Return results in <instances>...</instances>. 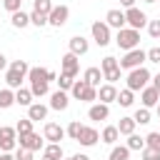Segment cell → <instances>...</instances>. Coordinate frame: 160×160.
Masks as SVG:
<instances>
[{"instance_id":"obj_8","label":"cell","mask_w":160,"mask_h":160,"mask_svg":"<svg viewBox=\"0 0 160 160\" xmlns=\"http://www.w3.org/2000/svg\"><path fill=\"white\" fill-rule=\"evenodd\" d=\"M15 145H18V130L2 125V128H0V150H2V152H10Z\"/></svg>"},{"instance_id":"obj_7","label":"cell","mask_w":160,"mask_h":160,"mask_svg":"<svg viewBox=\"0 0 160 160\" xmlns=\"http://www.w3.org/2000/svg\"><path fill=\"white\" fill-rule=\"evenodd\" d=\"M125 25L132 28V30H140L148 25V15L140 10V8H128L125 10Z\"/></svg>"},{"instance_id":"obj_13","label":"cell","mask_w":160,"mask_h":160,"mask_svg":"<svg viewBox=\"0 0 160 160\" xmlns=\"http://www.w3.org/2000/svg\"><path fill=\"white\" fill-rule=\"evenodd\" d=\"M42 138L50 140V142H60V140L65 138V128H60L58 122H45V128H42Z\"/></svg>"},{"instance_id":"obj_34","label":"cell","mask_w":160,"mask_h":160,"mask_svg":"<svg viewBox=\"0 0 160 160\" xmlns=\"http://www.w3.org/2000/svg\"><path fill=\"white\" fill-rule=\"evenodd\" d=\"M115 68H120V65H118V58H112V55L102 58V62H100V70H102V75H105V72H110V70H115Z\"/></svg>"},{"instance_id":"obj_10","label":"cell","mask_w":160,"mask_h":160,"mask_svg":"<svg viewBox=\"0 0 160 160\" xmlns=\"http://www.w3.org/2000/svg\"><path fill=\"white\" fill-rule=\"evenodd\" d=\"M60 68H62V72H65V75L75 78V75L80 72V60H78V55H72V52L62 55V58H60Z\"/></svg>"},{"instance_id":"obj_54","label":"cell","mask_w":160,"mask_h":160,"mask_svg":"<svg viewBox=\"0 0 160 160\" xmlns=\"http://www.w3.org/2000/svg\"><path fill=\"white\" fill-rule=\"evenodd\" d=\"M62 160H72V158H62Z\"/></svg>"},{"instance_id":"obj_5","label":"cell","mask_w":160,"mask_h":160,"mask_svg":"<svg viewBox=\"0 0 160 160\" xmlns=\"http://www.w3.org/2000/svg\"><path fill=\"white\" fill-rule=\"evenodd\" d=\"M90 32H92V40L100 45V48H105V45H110V28H108V22L105 20H95L92 25H90Z\"/></svg>"},{"instance_id":"obj_45","label":"cell","mask_w":160,"mask_h":160,"mask_svg":"<svg viewBox=\"0 0 160 160\" xmlns=\"http://www.w3.org/2000/svg\"><path fill=\"white\" fill-rule=\"evenodd\" d=\"M145 58H148V62H160V48H150L145 52Z\"/></svg>"},{"instance_id":"obj_20","label":"cell","mask_w":160,"mask_h":160,"mask_svg":"<svg viewBox=\"0 0 160 160\" xmlns=\"http://www.w3.org/2000/svg\"><path fill=\"white\" fill-rule=\"evenodd\" d=\"M28 118H30L32 122L45 120V118H48V105H42V102H32V105H28Z\"/></svg>"},{"instance_id":"obj_32","label":"cell","mask_w":160,"mask_h":160,"mask_svg":"<svg viewBox=\"0 0 160 160\" xmlns=\"http://www.w3.org/2000/svg\"><path fill=\"white\" fill-rule=\"evenodd\" d=\"M132 120H135L138 125H148V122H150V108H138L135 115H132Z\"/></svg>"},{"instance_id":"obj_35","label":"cell","mask_w":160,"mask_h":160,"mask_svg":"<svg viewBox=\"0 0 160 160\" xmlns=\"http://www.w3.org/2000/svg\"><path fill=\"white\" fill-rule=\"evenodd\" d=\"M145 148H152L160 152V132H148L145 135Z\"/></svg>"},{"instance_id":"obj_28","label":"cell","mask_w":160,"mask_h":160,"mask_svg":"<svg viewBox=\"0 0 160 160\" xmlns=\"http://www.w3.org/2000/svg\"><path fill=\"white\" fill-rule=\"evenodd\" d=\"M132 100H135V92H132L130 88L120 90V92H118V98H115V102H120V108H130V105H132Z\"/></svg>"},{"instance_id":"obj_38","label":"cell","mask_w":160,"mask_h":160,"mask_svg":"<svg viewBox=\"0 0 160 160\" xmlns=\"http://www.w3.org/2000/svg\"><path fill=\"white\" fill-rule=\"evenodd\" d=\"M85 88H88V82H85V80H75V82H72V88H70L72 98H78V100H80V98H82V90H85Z\"/></svg>"},{"instance_id":"obj_29","label":"cell","mask_w":160,"mask_h":160,"mask_svg":"<svg viewBox=\"0 0 160 160\" xmlns=\"http://www.w3.org/2000/svg\"><path fill=\"white\" fill-rule=\"evenodd\" d=\"M135 128H138V122L132 118H120V122H118V132L120 135H130V132H135Z\"/></svg>"},{"instance_id":"obj_25","label":"cell","mask_w":160,"mask_h":160,"mask_svg":"<svg viewBox=\"0 0 160 160\" xmlns=\"http://www.w3.org/2000/svg\"><path fill=\"white\" fill-rule=\"evenodd\" d=\"M15 105V92H12V88H2L0 90V110H8V108H12Z\"/></svg>"},{"instance_id":"obj_43","label":"cell","mask_w":160,"mask_h":160,"mask_svg":"<svg viewBox=\"0 0 160 160\" xmlns=\"http://www.w3.org/2000/svg\"><path fill=\"white\" fill-rule=\"evenodd\" d=\"M2 8H5L8 12H15V10L22 8V0H2Z\"/></svg>"},{"instance_id":"obj_53","label":"cell","mask_w":160,"mask_h":160,"mask_svg":"<svg viewBox=\"0 0 160 160\" xmlns=\"http://www.w3.org/2000/svg\"><path fill=\"white\" fill-rule=\"evenodd\" d=\"M145 2H150V5H152V2H158V0H145Z\"/></svg>"},{"instance_id":"obj_46","label":"cell","mask_w":160,"mask_h":160,"mask_svg":"<svg viewBox=\"0 0 160 160\" xmlns=\"http://www.w3.org/2000/svg\"><path fill=\"white\" fill-rule=\"evenodd\" d=\"M15 160H32V150L18 148V152H15Z\"/></svg>"},{"instance_id":"obj_19","label":"cell","mask_w":160,"mask_h":160,"mask_svg":"<svg viewBox=\"0 0 160 160\" xmlns=\"http://www.w3.org/2000/svg\"><path fill=\"white\" fill-rule=\"evenodd\" d=\"M62 158H65V152H62L60 142H48L42 148V160H62Z\"/></svg>"},{"instance_id":"obj_52","label":"cell","mask_w":160,"mask_h":160,"mask_svg":"<svg viewBox=\"0 0 160 160\" xmlns=\"http://www.w3.org/2000/svg\"><path fill=\"white\" fill-rule=\"evenodd\" d=\"M155 110H158V118H160V102H158V105H155Z\"/></svg>"},{"instance_id":"obj_21","label":"cell","mask_w":160,"mask_h":160,"mask_svg":"<svg viewBox=\"0 0 160 160\" xmlns=\"http://www.w3.org/2000/svg\"><path fill=\"white\" fill-rule=\"evenodd\" d=\"M10 22H12V28L22 30V28H28V25H30V12H22V8H20V10H15V12H12Z\"/></svg>"},{"instance_id":"obj_24","label":"cell","mask_w":160,"mask_h":160,"mask_svg":"<svg viewBox=\"0 0 160 160\" xmlns=\"http://www.w3.org/2000/svg\"><path fill=\"white\" fill-rule=\"evenodd\" d=\"M118 138H120L118 125H108V128H102V132H100V140H102V142H108V145H115V142H118Z\"/></svg>"},{"instance_id":"obj_26","label":"cell","mask_w":160,"mask_h":160,"mask_svg":"<svg viewBox=\"0 0 160 160\" xmlns=\"http://www.w3.org/2000/svg\"><path fill=\"white\" fill-rule=\"evenodd\" d=\"M15 102L18 105H32V92H30V88H18L15 90Z\"/></svg>"},{"instance_id":"obj_42","label":"cell","mask_w":160,"mask_h":160,"mask_svg":"<svg viewBox=\"0 0 160 160\" xmlns=\"http://www.w3.org/2000/svg\"><path fill=\"white\" fill-rule=\"evenodd\" d=\"M140 155H142V160H160V152L152 150V148H142Z\"/></svg>"},{"instance_id":"obj_15","label":"cell","mask_w":160,"mask_h":160,"mask_svg":"<svg viewBox=\"0 0 160 160\" xmlns=\"http://www.w3.org/2000/svg\"><path fill=\"white\" fill-rule=\"evenodd\" d=\"M140 100H142V108H155L160 102V92L152 88V85H145L140 90Z\"/></svg>"},{"instance_id":"obj_49","label":"cell","mask_w":160,"mask_h":160,"mask_svg":"<svg viewBox=\"0 0 160 160\" xmlns=\"http://www.w3.org/2000/svg\"><path fill=\"white\" fill-rule=\"evenodd\" d=\"M0 70H8V58L0 52Z\"/></svg>"},{"instance_id":"obj_41","label":"cell","mask_w":160,"mask_h":160,"mask_svg":"<svg viewBox=\"0 0 160 160\" xmlns=\"http://www.w3.org/2000/svg\"><path fill=\"white\" fill-rule=\"evenodd\" d=\"M72 82H75V78H70V75H65V72H60V80H58V85H60V90H70V88H72Z\"/></svg>"},{"instance_id":"obj_30","label":"cell","mask_w":160,"mask_h":160,"mask_svg":"<svg viewBox=\"0 0 160 160\" xmlns=\"http://www.w3.org/2000/svg\"><path fill=\"white\" fill-rule=\"evenodd\" d=\"M82 128H85V125H82L80 120H72V122H70V125L65 128V135H68L70 140H75V142H78V138H80V132H82Z\"/></svg>"},{"instance_id":"obj_50","label":"cell","mask_w":160,"mask_h":160,"mask_svg":"<svg viewBox=\"0 0 160 160\" xmlns=\"http://www.w3.org/2000/svg\"><path fill=\"white\" fill-rule=\"evenodd\" d=\"M72 160H90L85 152H78V155H72Z\"/></svg>"},{"instance_id":"obj_16","label":"cell","mask_w":160,"mask_h":160,"mask_svg":"<svg viewBox=\"0 0 160 160\" xmlns=\"http://www.w3.org/2000/svg\"><path fill=\"white\" fill-rule=\"evenodd\" d=\"M68 45H70V52H72V55H78V58H80V55H85V52L90 50V42H88L82 35H72Z\"/></svg>"},{"instance_id":"obj_18","label":"cell","mask_w":160,"mask_h":160,"mask_svg":"<svg viewBox=\"0 0 160 160\" xmlns=\"http://www.w3.org/2000/svg\"><path fill=\"white\" fill-rule=\"evenodd\" d=\"M108 115H110V105H105V102H92L88 110L90 120H108Z\"/></svg>"},{"instance_id":"obj_6","label":"cell","mask_w":160,"mask_h":160,"mask_svg":"<svg viewBox=\"0 0 160 160\" xmlns=\"http://www.w3.org/2000/svg\"><path fill=\"white\" fill-rule=\"evenodd\" d=\"M70 18V8L68 5H52V10L48 12V25L52 28H62Z\"/></svg>"},{"instance_id":"obj_31","label":"cell","mask_w":160,"mask_h":160,"mask_svg":"<svg viewBox=\"0 0 160 160\" xmlns=\"http://www.w3.org/2000/svg\"><path fill=\"white\" fill-rule=\"evenodd\" d=\"M125 145L130 148V152H132V150H142V148H145V138H140L138 132H130V135H128V142H125Z\"/></svg>"},{"instance_id":"obj_11","label":"cell","mask_w":160,"mask_h":160,"mask_svg":"<svg viewBox=\"0 0 160 160\" xmlns=\"http://www.w3.org/2000/svg\"><path fill=\"white\" fill-rule=\"evenodd\" d=\"M115 98H118V88H115L112 82L98 85V102H105V105H110V102H115Z\"/></svg>"},{"instance_id":"obj_23","label":"cell","mask_w":160,"mask_h":160,"mask_svg":"<svg viewBox=\"0 0 160 160\" xmlns=\"http://www.w3.org/2000/svg\"><path fill=\"white\" fill-rule=\"evenodd\" d=\"M30 92H32V98H42V95L50 92V82L48 80H32L30 82Z\"/></svg>"},{"instance_id":"obj_48","label":"cell","mask_w":160,"mask_h":160,"mask_svg":"<svg viewBox=\"0 0 160 160\" xmlns=\"http://www.w3.org/2000/svg\"><path fill=\"white\" fill-rule=\"evenodd\" d=\"M120 5L128 10V8H135V0H120Z\"/></svg>"},{"instance_id":"obj_12","label":"cell","mask_w":160,"mask_h":160,"mask_svg":"<svg viewBox=\"0 0 160 160\" xmlns=\"http://www.w3.org/2000/svg\"><path fill=\"white\" fill-rule=\"evenodd\" d=\"M68 105H70V98H68V90H55V92H50V108L52 110H68Z\"/></svg>"},{"instance_id":"obj_9","label":"cell","mask_w":160,"mask_h":160,"mask_svg":"<svg viewBox=\"0 0 160 160\" xmlns=\"http://www.w3.org/2000/svg\"><path fill=\"white\" fill-rule=\"evenodd\" d=\"M18 148H25V150H32V152H38L40 148H42V138L32 130V132H28V135H18Z\"/></svg>"},{"instance_id":"obj_36","label":"cell","mask_w":160,"mask_h":160,"mask_svg":"<svg viewBox=\"0 0 160 160\" xmlns=\"http://www.w3.org/2000/svg\"><path fill=\"white\" fill-rule=\"evenodd\" d=\"M15 130H18V135H28V132H32V120H30V118H22V120L15 125Z\"/></svg>"},{"instance_id":"obj_37","label":"cell","mask_w":160,"mask_h":160,"mask_svg":"<svg viewBox=\"0 0 160 160\" xmlns=\"http://www.w3.org/2000/svg\"><path fill=\"white\" fill-rule=\"evenodd\" d=\"M32 10H38V12H50L52 10V0H32Z\"/></svg>"},{"instance_id":"obj_51","label":"cell","mask_w":160,"mask_h":160,"mask_svg":"<svg viewBox=\"0 0 160 160\" xmlns=\"http://www.w3.org/2000/svg\"><path fill=\"white\" fill-rule=\"evenodd\" d=\"M0 160H15V158H12L10 152H0Z\"/></svg>"},{"instance_id":"obj_33","label":"cell","mask_w":160,"mask_h":160,"mask_svg":"<svg viewBox=\"0 0 160 160\" xmlns=\"http://www.w3.org/2000/svg\"><path fill=\"white\" fill-rule=\"evenodd\" d=\"M30 25H35V28H45V25H48V15L32 10V12H30Z\"/></svg>"},{"instance_id":"obj_22","label":"cell","mask_w":160,"mask_h":160,"mask_svg":"<svg viewBox=\"0 0 160 160\" xmlns=\"http://www.w3.org/2000/svg\"><path fill=\"white\" fill-rule=\"evenodd\" d=\"M82 80H85L88 85L98 88V85H100V80H102V70H100V68H88V70L82 72Z\"/></svg>"},{"instance_id":"obj_14","label":"cell","mask_w":160,"mask_h":160,"mask_svg":"<svg viewBox=\"0 0 160 160\" xmlns=\"http://www.w3.org/2000/svg\"><path fill=\"white\" fill-rule=\"evenodd\" d=\"M105 22H108V28L122 30V28H125V10H118V8L108 10V15H105Z\"/></svg>"},{"instance_id":"obj_47","label":"cell","mask_w":160,"mask_h":160,"mask_svg":"<svg viewBox=\"0 0 160 160\" xmlns=\"http://www.w3.org/2000/svg\"><path fill=\"white\" fill-rule=\"evenodd\" d=\"M150 80H152V88H155V90L160 92V72H158V75H152Z\"/></svg>"},{"instance_id":"obj_4","label":"cell","mask_w":160,"mask_h":160,"mask_svg":"<svg viewBox=\"0 0 160 160\" xmlns=\"http://www.w3.org/2000/svg\"><path fill=\"white\" fill-rule=\"evenodd\" d=\"M145 60H148V58H145V50L132 48V50H128V52L118 60V65H120V70H132V68H140Z\"/></svg>"},{"instance_id":"obj_39","label":"cell","mask_w":160,"mask_h":160,"mask_svg":"<svg viewBox=\"0 0 160 160\" xmlns=\"http://www.w3.org/2000/svg\"><path fill=\"white\" fill-rule=\"evenodd\" d=\"M80 100H85V102H95V100H98V88L88 85V88L82 90V98H80Z\"/></svg>"},{"instance_id":"obj_44","label":"cell","mask_w":160,"mask_h":160,"mask_svg":"<svg viewBox=\"0 0 160 160\" xmlns=\"http://www.w3.org/2000/svg\"><path fill=\"white\" fill-rule=\"evenodd\" d=\"M120 72H122V70H120V68H115V70L105 72V75H102V80H108V82H112V85H115V82L120 80Z\"/></svg>"},{"instance_id":"obj_17","label":"cell","mask_w":160,"mask_h":160,"mask_svg":"<svg viewBox=\"0 0 160 160\" xmlns=\"http://www.w3.org/2000/svg\"><path fill=\"white\" fill-rule=\"evenodd\" d=\"M98 140H100V132H98L95 128H88V125L82 128V132H80V138H78V142H80L82 148H92V145H95Z\"/></svg>"},{"instance_id":"obj_2","label":"cell","mask_w":160,"mask_h":160,"mask_svg":"<svg viewBox=\"0 0 160 160\" xmlns=\"http://www.w3.org/2000/svg\"><path fill=\"white\" fill-rule=\"evenodd\" d=\"M115 42H118V48L120 50H132V48H138L140 45V30H132V28H122V30H118V35H115Z\"/></svg>"},{"instance_id":"obj_27","label":"cell","mask_w":160,"mask_h":160,"mask_svg":"<svg viewBox=\"0 0 160 160\" xmlns=\"http://www.w3.org/2000/svg\"><path fill=\"white\" fill-rule=\"evenodd\" d=\"M128 158H130V148L128 145H112V150L108 155V160H128Z\"/></svg>"},{"instance_id":"obj_3","label":"cell","mask_w":160,"mask_h":160,"mask_svg":"<svg viewBox=\"0 0 160 160\" xmlns=\"http://www.w3.org/2000/svg\"><path fill=\"white\" fill-rule=\"evenodd\" d=\"M150 70L145 68V65H140V68H132L130 72H128V88L132 90V92H138V90H142L148 82H150Z\"/></svg>"},{"instance_id":"obj_40","label":"cell","mask_w":160,"mask_h":160,"mask_svg":"<svg viewBox=\"0 0 160 160\" xmlns=\"http://www.w3.org/2000/svg\"><path fill=\"white\" fill-rule=\"evenodd\" d=\"M148 32H150L152 40L160 38V18H158V20H148Z\"/></svg>"},{"instance_id":"obj_1","label":"cell","mask_w":160,"mask_h":160,"mask_svg":"<svg viewBox=\"0 0 160 160\" xmlns=\"http://www.w3.org/2000/svg\"><path fill=\"white\" fill-rule=\"evenodd\" d=\"M28 70H30V65L25 62V60H12V62H8V70H5V82H8V88H20L22 85V80L28 78Z\"/></svg>"}]
</instances>
